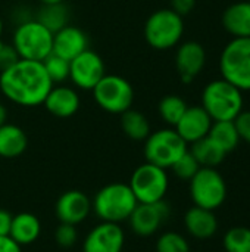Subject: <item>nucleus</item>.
I'll use <instances>...</instances> for the list:
<instances>
[{"mask_svg": "<svg viewBox=\"0 0 250 252\" xmlns=\"http://www.w3.org/2000/svg\"><path fill=\"white\" fill-rule=\"evenodd\" d=\"M52 87L53 83L43 63L37 61L19 59L0 72L1 93L10 102L21 106L43 105Z\"/></svg>", "mask_w": 250, "mask_h": 252, "instance_id": "f257e3e1", "label": "nucleus"}, {"mask_svg": "<svg viewBox=\"0 0 250 252\" xmlns=\"http://www.w3.org/2000/svg\"><path fill=\"white\" fill-rule=\"evenodd\" d=\"M137 204L130 185L109 183L96 193L91 208L102 221L119 224L130 219Z\"/></svg>", "mask_w": 250, "mask_h": 252, "instance_id": "f03ea898", "label": "nucleus"}, {"mask_svg": "<svg viewBox=\"0 0 250 252\" xmlns=\"http://www.w3.org/2000/svg\"><path fill=\"white\" fill-rule=\"evenodd\" d=\"M242 90L231 83L221 80L211 81L202 93V108L212 121H234L243 111Z\"/></svg>", "mask_w": 250, "mask_h": 252, "instance_id": "7ed1b4c3", "label": "nucleus"}, {"mask_svg": "<svg viewBox=\"0 0 250 252\" xmlns=\"http://www.w3.org/2000/svg\"><path fill=\"white\" fill-rule=\"evenodd\" d=\"M19 59L43 62L53 47V32L37 19L21 22L13 34V43Z\"/></svg>", "mask_w": 250, "mask_h": 252, "instance_id": "20e7f679", "label": "nucleus"}, {"mask_svg": "<svg viewBox=\"0 0 250 252\" xmlns=\"http://www.w3.org/2000/svg\"><path fill=\"white\" fill-rule=\"evenodd\" d=\"M220 71L225 81L242 92L250 90V37L233 38L222 50Z\"/></svg>", "mask_w": 250, "mask_h": 252, "instance_id": "39448f33", "label": "nucleus"}, {"mask_svg": "<svg viewBox=\"0 0 250 252\" xmlns=\"http://www.w3.org/2000/svg\"><path fill=\"white\" fill-rule=\"evenodd\" d=\"M184 34L183 16L172 9L153 12L144 24V38L156 50H168L178 44Z\"/></svg>", "mask_w": 250, "mask_h": 252, "instance_id": "423d86ee", "label": "nucleus"}, {"mask_svg": "<svg viewBox=\"0 0 250 252\" xmlns=\"http://www.w3.org/2000/svg\"><path fill=\"white\" fill-rule=\"evenodd\" d=\"M187 143L175 131V128H162L150 133L144 140L146 162L158 165L164 170L171 168L186 152Z\"/></svg>", "mask_w": 250, "mask_h": 252, "instance_id": "0eeeda50", "label": "nucleus"}, {"mask_svg": "<svg viewBox=\"0 0 250 252\" xmlns=\"http://www.w3.org/2000/svg\"><path fill=\"white\" fill-rule=\"evenodd\" d=\"M190 198L196 207L215 211L227 199V183L217 168L200 167L190 180Z\"/></svg>", "mask_w": 250, "mask_h": 252, "instance_id": "6e6552de", "label": "nucleus"}, {"mask_svg": "<svg viewBox=\"0 0 250 252\" xmlns=\"http://www.w3.org/2000/svg\"><path fill=\"white\" fill-rule=\"evenodd\" d=\"M96 103L109 114H124L134 102L133 86L122 77L105 74V77L91 90Z\"/></svg>", "mask_w": 250, "mask_h": 252, "instance_id": "1a4fd4ad", "label": "nucleus"}, {"mask_svg": "<svg viewBox=\"0 0 250 252\" xmlns=\"http://www.w3.org/2000/svg\"><path fill=\"white\" fill-rule=\"evenodd\" d=\"M128 185L139 204H150L164 201L169 180L167 170L150 162H144L134 170Z\"/></svg>", "mask_w": 250, "mask_h": 252, "instance_id": "9d476101", "label": "nucleus"}, {"mask_svg": "<svg viewBox=\"0 0 250 252\" xmlns=\"http://www.w3.org/2000/svg\"><path fill=\"white\" fill-rule=\"evenodd\" d=\"M169 216H171V207L164 199L159 202L137 204L128 221L131 230L136 235L147 238L155 235L169 219Z\"/></svg>", "mask_w": 250, "mask_h": 252, "instance_id": "9b49d317", "label": "nucleus"}, {"mask_svg": "<svg viewBox=\"0 0 250 252\" xmlns=\"http://www.w3.org/2000/svg\"><path fill=\"white\" fill-rule=\"evenodd\" d=\"M103 77V59L90 49L84 50L69 62V78L77 87L83 90H93Z\"/></svg>", "mask_w": 250, "mask_h": 252, "instance_id": "f8f14e48", "label": "nucleus"}, {"mask_svg": "<svg viewBox=\"0 0 250 252\" xmlns=\"http://www.w3.org/2000/svg\"><path fill=\"white\" fill-rule=\"evenodd\" d=\"M125 235L119 224L102 221L87 235L83 251L84 252H122Z\"/></svg>", "mask_w": 250, "mask_h": 252, "instance_id": "ddd939ff", "label": "nucleus"}, {"mask_svg": "<svg viewBox=\"0 0 250 252\" xmlns=\"http://www.w3.org/2000/svg\"><path fill=\"white\" fill-rule=\"evenodd\" d=\"M91 211V201L81 190L63 192L55 205L56 219L60 223L77 226L83 223Z\"/></svg>", "mask_w": 250, "mask_h": 252, "instance_id": "4468645a", "label": "nucleus"}, {"mask_svg": "<svg viewBox=\"0 0 250 252\" xmlns=\"http://www.w3.org/2000/svg\"><path fill=\"white\" fill-rule=\"evenodd\" d=\"M206 63L205 47L197 41L183 43L175 53V66L183 83H192L203 69Z\"/></svg>", "mask_w": 250, "mask_h": 252, "instance_id": "2eb2a0df", "label": "nucleus"}, {"mask_svg": "<svg viewBox=\"0 0 250 252\" xmlns=\"http://www.w3.org/2000/svg\"><path fill=\"white\" fill-rule=\"evenodd\" d=\"M212 123V118L202 106H187L186 112L175 126V131L187 145H192L208 136Z\"/></svg>", "mask_w": 250, "mask_h": 252, "instance_id": "dca6fc26", "label": "nucleus"}, {"mask_svg": "<svg viewBox=\"0 0 250 252\" xmlns=\"http://www.w3.org/2000/svg\"><path fill=\"white\" fill-rule=\"evenodd\" d=\"M87 49H88V38L85 32L78 27L68 24L66 27L60 28L53 34L52 53L69 62Z\"/></svg>", "mask_w": 250, "mask_h": 252, "instance_id": "f3484780", "label": "nucleus"}, {"mask_svg": "<svg viewBox=\"0 0 250 252\" xmlns=\"http://www.w3.org/2000/svg\"><path fill=\"white\" fill-rule=\"evenodd\" d=\"M218 226V219L211 210H205L194 205L184 214V227L187 233L192 235L194 239H211L217 235Z\"/></svg>", "mask_w": 250, "mask_h": 252, "instance_id": "a211bd4d", "label": "nucleus"}, {"mask_svg": "<svg viewBox=\"0 0 250 252\" xmlns=\"http://www.w3.org/2000/svg\"><path fill=\"white\" fill-rule=\"evenodd\" d=\"M43 105L52 115L57 118H69L80 108V96L74 89L66 86L52 87Z\"/></svg>", "mask_w": 250, "mask_h": 252, "instance_id": "6ab92c4d", "label": "nucleus"}, {"mask_svg": "<svg viewBox=\"0 0 250 252\" xmlns=\"http://www.w3.org/2000/svg\"><path fill=\"white\" fill-rule=\"evenodd\" d=\"M222 25L233 38L250 37V1L230 4L222 13Z\"/></svg>", "mask_w": 250, "mask_h": 252, "instance_id": "aec40b11", "label": "nucleus"}, {"mask_svg": "<svg viewBox=\"0 0 250 252\" xmlns=\"http://www.w3.org/2000/svg\"><path fill=\"white\" fill-rule=\"evenodd\" d=\"M41 233L40 220L31 213H19L13 216L9 236L21 247L31 245L38 239Z\"/></svg>", "mask_w": 250, "mask_h": 252, "instance_id": "412c9836", "label": "nucleus"}, {"mask_svg": "<svg viewBox=\"0 0 250 252\" xmlns=\"http://www.w3.org/2000/svg\"><path fill=\"white\" fill-rule=\"evenodd\" d=\"M28 146V137L25 131L15 124H3L0 127V157L16 158L21 157Z\"/></svg>", "mask_w": 250, "mask_h": 252, "instance_id": "4be33fe9", "label": "nucleus"}, {"mask_svg": "<svg viewBox=\"0 0 250 252\" xmlns=\"http://www.w3.org/2000/svg\"><path fill=\"white\" fill-rule=\"evenodd\" d=\"M190 154L196 158L200 167H211V168H217L228 155L208 136L192 143Z\"/></svg>", "mask_w": 250, "mask_h": 252, "instance_id": "5701e85b", "label": "nucleus"}, {"mask_svg": "<svg viewBox=\"0 0 250 252\" xmlns=\"http://www.w3.org/2000/svg\"><path fill=\"white\" fill-rule=\"evenodd\" d=\"M121 127L125 136L136 142H143L150 134V124L146 115L131 108L121 114Z\"/></svg>", "mask_w": 250, "mask_h": 252, "instance_id": "b1692460", "label": "nucleus"}, {"mask_svg": "<svg viewBox=\"0 0 250 252\" xmlns=\"http://www.w3.org/2000/svg\"><path fill=\"white\" fill-rule=\"evenodd\" d=\"M208 137L212 139L225 154L233 152L240 143V136L234 121H214Z\"/></svg>", "mask_w": 250, "mask_h": 252, "instance_id": "393cba45", "label": "nucleus"}, {"mask_svg": "<svg viewBox=\"0 0 250 252\" xmlns=\"http://www.w3.org/2000/svg\"><path fill=\"white\" fill-rule=\"evenodd\" d=\"M37 21L55 34L56 31H59L60 28L68 25L69 10L63 3L43 4V7L40 9V12L37 15Z\"/></svg>", "mask_w": 250, "mask_h": 252, "instance_id": "a878e982", "label": "nucleus"}, {"mask_svg": "<svg viewBox=\"0 0 250 252\" xmlns=\"http://www.w3.org/2000/svg\"><path fill=\"white\" fill-rule=\"evenodd\" d=\"M186 109H187L186 100L177 94H168L159 102L161 118L172 127L177 126V123L180 121V118L183 117Z\"/></svg>", "mask_w": 250, "mask_h": 252, "instance_id": "bb28decb", "label": "nucleus"}, {"mask_svg": "<svg viewBox=\"0 0 250 252\" xmlns=\"http://www.w3.org/2000/svg\"><path fill=\"white\" fill-rule=\"evenodd\" d=\"M225 252H250V229L236 226L225 232L222 238Z\"/></svg>", "mask_w": 250, "mask_h": 252, "instance_id": "cd10ccee", "label": "nucleus"}, {"mask_svg": "<svg viewBox=\"0 0 250 252\" xmlns=\"http://www.w3.org/2000/svg\"><path fill=\"white\" fill-rule=\"evenodd\" d=\"M41 63L53 84L62 83L66 78H69V61L60 58L55 53H50Z\"/></svg>", "mask_w": 250, "mask_h": 252, "instance_id": "c85d7f7f", "label": "nucleus"}, {"mask_svg": "<svg viewBox=\"0 0 250 252\" xmlns=\"http://www.w3.org/2000/svg\"><path fill=\"white\" fill-rule=\"evenodd\" d=\"M156 252H190V244L177 232H165L156 241Z\"/></svg>", "mask_w": 250, "mask_h": 252, "instance_id": "c756f323", "label": "nucleus"}, {"mask_svg": "<svg viewBox=\"0 0 250 252\" xmlns=\"http://www.w3.org/2000/svg\"><path fill=\"white\" fill-rule=\"evenodd\" d=\"M171 170L174 171V174L181 179V180H192L193 176L200 170L199 162L196 161V158L190 154V151H187L172 167Z\"/></svg>", "mask_w": 250, "mask_h": 252, "instance_id": "7c9ffc66", "label": "nucleus"}, {"mask_svg": "<svg viewBox=\"0 0 250 252\" xmlns=\"http://www.w3.org/2000/svg\"><path fill=\"white\" fill-rule=\"evenodd\" d=\"M55 241L62 248H71V247H74L75 242L78 241V232H77L75 226L66 224V223H60L56 227Z\"/></svg>", "mask_w": 250, "mask_h": 252, "instance_id": "2f4dec72", "label": "nucleus"}, {"mask_svg": "<svg viewBox=\"0 0 250 252\" xmlns=\"http://www.w3.org/2000/svg\"><path fill=\"white\" fill-rule=\"evenodd\" d=\"M16 61H19V56L12 44H6L0 40V72L12 66Z\"/></svg>", "mask_w": 250, "mask_h": 252, "instance_id": "473e14b6", "label": "nucleus"}, {"mask_svg": "<svg viewBox=\"0 0 250 252\" xmlns=\"http://www.w3.org/2000/svg\"><path fill=\"white\" fill-rule=\"evenodd\" d=\"M234 124L237 127L240 140H245L250 145V111H242L234 120Z\"/></svg>", "mask_w": 250, "mask_h": 252, "instance_id": "72a5a7b5", "label": "nucleus"}, {"mask_svg": "<svg viewBox=\"0 0 250 252\" xmlns=\"http://www.w3.org/2000/svg\"><path fill=\"white\" fill-rule=\"evenodd\" d=\"M196 6V0H171V9L180 16L189 15Z\"/></svg>", "mask_w": 250, "mask_h": 252, "instance_id": "f704fd0d", "label": "nucleus"}, {"mask_svg": "<svg viewBox=\"0 0 250 252\" xmlns=\"http://www.w3.org/2000/svg\"><path fill=\"white\" fill-rule=\"evenodd\" d=\"M12 219H13V216L9 211L0 210V236H9Z\"/></svg>", "mask_w": 250, "mask_h": 252, "instance_id": "c9c22d12", "label": "nucleus"}, {"mask_svg": "<svg viewBox=\"0 0 250 252\" xmlns=\"http://www.w3.org/2000/svg\"><path fill=\"white\" fill-rule=\"evenodd\" d=\"M0 252H21V245L10 236H0Z\"/></svg>", "mask_w": 250, "mask_h": 252, "instance_id": "e433bc0d", "label": "nucleus"}, {"mask_svg": "<svg viewBox=\"0 0 250 252\" xmlns=\"http://www.w3.org/2000/svg\"><path fill=\"white\" fill-rule=\"evenodd\" d=\"M6 120H7V111H6L4 105L0 103V127H1L3 124H6Z\"/></svg>", "mask_w": 250, "mask_h": 252, "instance_id": "4c0bfd02", "label": "nucleus"}, {"mask_svg": "<svg viewBox=\"0 0 250 252\" xmlns=\"http://www.w3.org/2000/svg\"><path fill=\"white\" fill-rule=\"evenodd\" d=\"M43 4H56V3H63V0H40Z\"/></svg>", "mask_w": 250, "mask_h": 252, "instance_id": "58836bf2", "label": "nucleus"}, {"mask_svg": "<svg viewBox=\"0 0 250 252\" xmlns=\"http://www.w3.org/2000/svg\"><path fill=\"white\" fill-rule=\"evenodd\" d=\"M1 32H3V22H1V18H0V37H1Z\"/></svg>", "mask_w": 250, "mask_h": 252, "instance_id": "ea45409f", "label": "nucleus"}, {"mask_svg": "<svg viewBox=\"0 0 250 252\" xmlns=\"http://www.w3.org/2000/svg\"><path fill=\"white\" fill-rule=\"evenodd\" d=\"M249 1H250V0H249Z\"/></svg>", "mask_w": 250, "mask_h": 252, "instance_id": "a19ab883", "label": "nucleus"}]
</instances>
